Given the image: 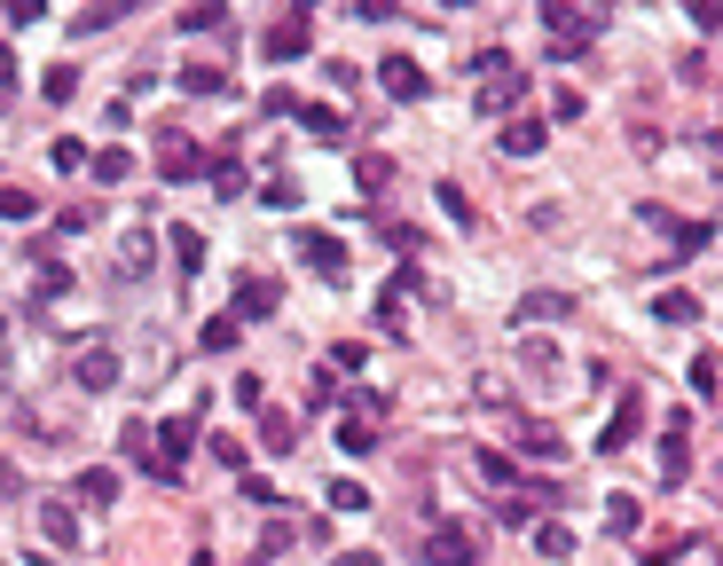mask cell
<instances>
[{"instance_id":"obj_1","label":"cell","mask_w":723,"mask_h":566,"mask_svg":"<svg viewBox=\"0 0 723 566\" xmlns=\"http://www.w3.org/2000/svg\"><path fill=\"white\" fill-rule=\"evenodd\" d=\"M542 32L559 40V55H582L605 40V17L598 9H567V0H542Z\"/></svg>"},{"instance_id":"obj_2","label":"cell","mask_w":723,"mask_h":566,"mask_svg":"<svg viewBox=\"0 0 723 566\" xmlns=\"http://www.w3.org/2000/svg\"><path fill=\"white\" fill-rule=\"evenodd\" d=\"M519 94H527V71L503 55L496 71H480V79H472V111H480V119H503V111L519 103Z\"/></svg>"},{"instance_id":"obj_3","label":"cell","mask_w":723,"mask_h":566,"mask_svg":"<svg viewBox=\"0 0 723 566\" xmlns=\"http://www.w3.org/2000/svg\"><path fill=\"white\" fill-rule=\"evenodd\" d=\"M425 558H432V566H472V558H480V527L440 519V527L425 535Z\"/></svg>"},{"instance_id":"obj_4","label":"cell","mask_w":723,"mask_h":566,"mask_svg":"<svg viewBox=\"0 0 723 566\" xmlns=\"http://www.w3.org/2000/svg\"><path fill=\"white\" fill-rule=\"evenodd\" d=\"M638 425H645V394H638V386H629V394L613 402V417H605V433H598V448H629V441H638Z\"/></svg>"},{"instance_id":"obj_5","label":"cell","mask_w":723,"mask_h":566,"mask_svg":"<svg viewBox=\"0 0 723 566\" xmlns=\"http://www.w3.org/2000/svg\"><path fill=\"white\" fill-rule=\"evenodd\" d=\"M292 244H299V260H307L315 275H346V244H338L330 229H299Z\"/></svg>"},{"instance_id":"obj_6","label":"cell","mask_w":723,"mask_h":566,"mask_svg":"<svg viewBox=\"0 0 723 566\" xmlns=\"http://www.w3.org/2000/svg\"><path fill=\"white\" fill-rule=\"evenodd\" d=\"M40 543L48 550H79V512L63 496H40Z\"/></svg>"},{"instance_id":"obj_7","label":"cell","mask_w":723,"mask_h":566,"mask_svg":"<svg viewBox=\"0 0 723 566\" xmlns=\"http://www.w3.org/2000/svg\"><path fill=\"white\" fill-rule=\"evenodd\" d=\"M157 173L165 181H190L197 173V142L181 134V127H157Z\"/></svg>"},{"instance_id":"obj_8","label":"cell","mask_w":723,"mask_h":566,"mask_svg":"<svg viewBox=\"0 0 723 566\" xmlns=\"http://www.w3.org/2000/svg\"><path fill=\"white\" fill-rule=\"evenodd\" d=\"M71 377L86 394H103V386H119V354L111 346H79V362H71Z\"/></svg>"},{"instance_id":"obj_9","label":"cell","mask_w":723,"mask_h":566,"mask_svg":"<svg viewBox=\"0 0 723 566\" xmlns=\"http://www.w3.org/2000/svg\"><path fill=\"white\" fill-rule=\"evenodd\" d=\"M71 496H79L86 512H111V504H119V472H111V464H86L79 481H71Z\"/></svg>"},{"instance_id":"obj_10","label":"cell","mask_w":723,"mask_h":566,"mask_svg":"<svg viewBox=\"0 0 723 566\" xmlns=\"http://www.w3.org/2000/svg\"><path fill=\"white\" fill-rule=\"evenodd\" d=\"M386 94H394V103H425V71H417V55H386Z\"/></svg>"},{"instance_id":"obj_11","label":"cell","mask_w":723,"mask_h":566,"mask_svg":"<svg viewBox=\"0 0 723 566\" xmlns=\"http://www.w3.org/2000/svg\"><path fill=\"white\" fill-rule=\"evenodd\" d=\"M292 55H307V17H276V24H267V63H292Z\"/></svg>"},{"instance_id":"obj_12","label":"cell","mask_w":723,"mask_h":566,"mask_svg":"<svg viewBox=\"0 0 723 566\" xmlns=\"http://www.w3.org/2000/svg\"><path fill=\"white\" fill-rule=\"evenodd\" d=\"M684 433H692V425H684V417H669V441H661V481H669V488L692 472V441H684Z\"/></svg>"},{"instance_id":"obj_13","label":"cell","mask_w":723,"mask_h":566,"mask_svg":"<svg viewBox=\"0 0 723 566\" xmlns=\"http://www.w3.org/2000/svg\"><path fill=\"white\" fill-rule=\"evenodd\" d=\"M276 300H284L276 275H244V283H236V307H244V315H276Z\"/></svg>"},{"instance_id":"obj_14","label":"cell","mask_w":723,"mask_h":566,"mask_svg":"<svg viewBox=\"0 0 723 566\" xmlns=\"http://www.w3.org/2000/svg\"><path fill=\"white\" fill-rule=\"evenodd\" d=\"M559 315H574L567 292H527V300L511 307V323H559Z\"/></svg>"},{"instance_id":"obj_15","label":"cell","mask_w":723,"mask_h":566,"mask_svg":"<svg viewBox=\"0 0 723 566\" xmlns=\"http://www.w3.org/2000/svg\"><path fill=\"white\" fill-rule=\"evenodd\" d=\"M150 260H157V252H150V229H126V236H119V260H111V267H119V275L134 283V275H150Z\"/></svg>"},{"instance_id":"obj_16","label":"cell","mask_w":723,"mask_h":566,"mask_svg":"<svg viewBox=\"0 0 723 566\" xmlns=\"http://www.w3.org/2000/svg\"><path fill=\"white\" fill-rule=\"evenodd\" d=\"M228 63H181V94H228Z\"/></svg>"},{"instance_id":"obj_17","label":"cell","mask_w":723,"mask_h":566,"mask_svg":"<svg viewBox=\"0 0 723 566\" xmlns=\"http://www.w3.org/2000/svg\"><path fill=\"white\" fill-rule=\"evenodd\" d=\"M299 127H307V134H323V142H346V134H354V119H346V111H330V103H307V111H299Z\"/></svg>"},{"instance_id":"obj_18","label":"cell","mask_w":723,"mask_h":566,"mask_svg":"<svg viewBox=\"0 0 723 566\" xmlns=\"http://www.w3.org/2000/svg\"><path fill=\"white\" fill-rule=\"evenodd\" d=\"M259 441L276 448V456H292V448H299V425H292V410H259Z\"/></svg>"},{"instance_id":"obj_19","label":"cell","mask_w":723,"mask_h":566,"mask_svg":"<svg viewBox=\"0 0 723 566\" xmlns=\"http://www.w3.org/2000/svg\"><path fill=\"white\" fill-rule=\"evenodd\" d=\"M542 150V119H511L503 127V158H534Z\"/></svg>"},{"instance_id":"obj_20","label":"cell","mask_w":723,"mask_h":566,"mask_svg":"<svg viewBox=\"0 0 723 566\" xmlns=\"http://www.w3.org/2000/svg\"><path fill=\"white\" fill-rule=\"evenodd\" d=\"M338 448H346V456H370V448H378L370 417H354V410H346V417H338Z\"/></svg>"},{"instance_id":"obj_21","label":"cell","mask_w":723,"mask_h":566,"mask_svg":"<svg viewBox=\"0 0 723 566\" xmlns=\"http://www.w3.org/2000/svg\"><path fill=\"white\" fill-rule=\"evenodd\" d=\"M534 550H542V558H567V550H574V527H567V519H534Z\"/></svg>"},{"instance_id":"obj_22","label":"cell","mask_w":723,"mask_h":566,"mask_svg":"<svg viewBox=\"0 0 723 566\" xmlns=\"http://www.w3.org/2000/svg\"><path fill=\"white\" fill-rule=\"evenodd\" d=\"M432 198H440V213H448V221H457V229H480V213H472V198H465V189H457V181H440V189H432Z\"/></svg>"},{"instance_id":"obj_23","label":"cell","mask_w":723,"mask_h":566,"mask_svg":"<svg viewBox=\"0 0 723 566\" xmlns=\"http://www.w3.org/2000/svg\"><path fill=\"white\" fill-rule=\"evenodd\" d=\"M86 173H95V181L111 189V181H126V173H134V158H126V150L111 142V150H95V158H86Z\"/></svg>"},{"instance_id":"obj_24","label":"cell","mask_w":723,"mask_h":566,"mask_svg":"<svg viewBox=\"0 0 723 566\" xmlns=\"http://www.w3.org/2000/svg\"><path fill=\"white\" fill-rule=\"evenodd\" d=\"M32 292H40V300H63V292H71V267H63V260H40V267H32Z\"/></svg>"},{"instance_id":"obj_25","label":"cell","mask_w":723,"mask_h":566,"mask_svg":"<svg viewBox=\"0 0 723 566\" xmlns=\"http://www.w3.org/2000/svg\"><path fill=\"white\" fill-rule=\"evenodd\" d=\"M669 236H676V244H669L676 260H692V252H707V221H669Z\"/></svg>"},{"instance_id":"obj_26","label":"cell","mask_w":723,"mask_h":566,"mask_svg":"<svg viewBox=\"0 0 723 566\" xmlns=\"http://www.w3.org/2000/svg\"><path fill=\"white\" fill-rule=\"evenodd\" d=\"M173 260H181V275H197L205 267V236L197 229H173Z\"/></svg>"},{"instance_id":"obj_27","label":"cell","mask_w":723,"mask_h":566,"mask_svg":"<svg viewBox=\"0 0 723 566\" xmlns=\"http://www.w3.org/2000/svg\"><path fill=\"white\" fill-rule=\"evenodd\" d=\"M605 535H638V496H605Z\"/></svg>"},{"instance_id":"obj_28","label":"cell","mask_w":723,"mask_h":566,"mask_svg":"<svg viewBox=\"0 0 723 566\" xmlns=\"http://www.w3.org/2000/svg\"><path fill=\"white\" fill-rule=\"evenodd\" d=\"M323 496H330V512H370V488L362 481H330Z\"/></svg>"},{"instance_id":"obj_29","label":"cell","mask_w":723,"mask_h":566,"mask_svg":"<svg viewBox=\"0 0 723 566\" xmlns=\"http://www.w3.org/2000/svg\"><path fill=\"white\" fill-rule=\"evenodd\" d=\"M32 213H40V198H32V189H17V181L0 189V221H32Z\"/></svg>"},{"instance_id":"obj_30","label":"cell","mask_w":723,"mask_h":566,"mask_svg":"<svg viewBox=\"0 0 723 566\" xmlns=\"http://www.w3.org/2000/svg\"><path fill=\"white\" fill-rule=\"evenodd\" d=\"M197 346H205V354H228V346H236V315H213V323L197 331Z\"/></svg>"},{"instance_id":"obj_31","label":"cell","mask_w":723,"mask_h":566,"mask_svg":"<svg viewBox=\"0 0 723 566\" xmlns=\"http://www.w3.org/2000/svg\"><path fill=\"white\" fill-rule=\"evenodd\" d=\"M292 535H299V527H284V519H267V535H259V558H252V566H267V558H284V550H292Z\"/></svg>"},{"instance_id":"obj_32","label":"cell","mask_w":723,"mask_h":566,"mask_svg":"<svg viewBox=\"0 0 723 566\" xmlns=\"http://www.w3.org/2000/svg\"><path fill=\"white\" fill-rule=\"evenodd\" d=\"M213 198H221V205H228V198H244V165H236V158H221V165H213Z\"/></svg>"},{"instance_id":"obj_33","label":"cell","mask_w":723,"mask_h":566,"mask_svg":"<svg viewBox=\"0 0 723 566\" xmlns=\"http://www.w3.org/2000/svg\"><path fill=\"white\" fill-rule=\"evenodd\" d=\"M86 158H95V150H86V142H71V134H63V142L48 150V165H55V173H79Z\"/></svg>"},{"instance_id":"obj_34","label":"cell","mask_w":723,"mask_h":566,"mask_svg":"<svg viewBox=\"0 0 723 566\" xmlns=\"http://www.w3.org/2000/svg\"><path fill=\"white\" fill-rule=\"evenodd\" d=\"M653 307H661V323H692V315H700V300H692V292H661Z\"/></svg>"},{"instance_id":"obj_35","label":"cell","mask_w":723,"mask_h":566,"mask_svg":"<svg viewBox=\"0 0 723 566\" xmlns=\"http://www.w3.org/2000/svg\"><path fill=\"white\" fill-rule=\"evenodd\" d=\"M692 386H700V394H723V354H700V362H692Z\"/></svg>"},{"instance_id":"obj_36","label":"cell","mask_w":723,"mask_h":566,"mask_svg":"<svg viewBox=\"0 0 723 566\" xmlns=\"http://www.w3.org/2000/svg\"><path fill=\"white\" fill-rule=\"evenodd\" d=\"M173 24H181V32H221V24H228V9H181Z\"/></svg>"},{"instance_id":"obj_37","label":"cell","mask_w":723,"mask_h":566,"mask_svg":"<svg viewBox=\"0 0 723 566\" xmlns=\"http://www.w3.org/2000/svg\"><path fill=\"white\" fill-rule=\"evenodd\" d=\"M386 181H394V158H378V150H370V158H362V189H370V198H378Z\"/></svg>"},{"instance_id":"obj_38","label":"cell","mask_w":723,"mask_h":566,"mask_svg":"<svg viewBox=\"0 0 723 566\" xmlns=\"http://www.w3.org/2000/svg\"><path fill=\"white\" fill-rule=\"evenodd\" d=\"M71 94H79V71L55 63V71H48V103H71Z\"/></svg>"},{"instance_id":"obj_39","label":"cell","mask_w":723,"mask_h":566,"mask_svg":"<svg viewBox=\"0 0 723 566\" xmlns=\"http://www.w3.org/2000/svg\"><path fill=\"white\" fill-rule=\"evenodd\" d=\"M259 205H276V213H292V205H299V181H267V189H259Z\"/></svg>"},{"instance_id":"obj_40","label":"cell","mask_w":723,"mask_h":566,"mask_svg":"<svg viewBox=\"0 0 723 566\" xmlns=\"http://www.w3.org/2000/svg\"><path fill=\"white\" fill-rule=\"evenodd\" d=\"M213 456H221V464H228V472H244V456H252V448H244V441H236V433H213Z\"/></svg>"},{"instance_id":"obj_41","label":"cell","mask_w":723,"mask_h":566,"mask_svg":"<svg viewBox=\"0 0 723 566\" xmlns=\"http://www.w3.org/2000/svg\"><path fill=\"white\" fill-rule=\"evenodd\" d=\"M676 550H692V535H661V543H645V566H669Z\"/></svg>"},{"instance_id":"obj_42","label":"cell","mask_w":723,"mask_h":566,"mask_svg":"<svg viewBox=\"0 0 723 566\" xmlns=\"http://www.w3.org/2000/svg\"><path fill=\"white\" fill-rule=\"evenodd\" d=\"M9 94H17V48H0V111H9Z\"/></svg>"},{"instance_id":"obj_43","label":"cell","mask_w":723,"mask_h":566,"mask_svg":"<svg viewBox=\"0 0 723 566\" xmlns=\"http://www.w3.org/2000/svg\"><path fill=\"white\" fill-rule=\"evenodd\" d=\"M330 566H378V550H338Z\"/></svg>"}]
</instances>
